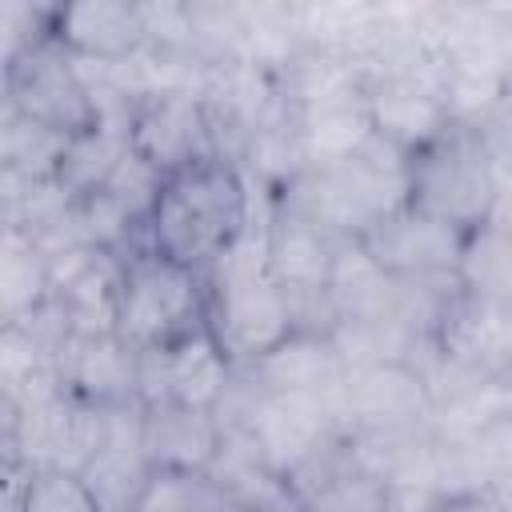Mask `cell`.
<instances>
[{
  "label": "cell",
  "mask_w": 512,
  "mask_h": 512,
  "mask_svg": "<svg viewBox=\"0 0 512 512\" xmlns=\"http://www.w3.org/2000/svg\"><path fill=\"white\" fill-rule=\"evenodd\" d=\"M24 512H100V504L80 472L40 468V472H32Z\"/></svg>",
  "instance_id": "28"
},
{
  "label": "cell",
  "mask_w": 512,
  "mask_h": 512,
  "mask_svg": "<svg viewBox=\"0 0 512 512\" xmlns=\"http://www.w3.org/2000/svg\"><path fill=\"white\" fill-rule=\"evenodd\" d=\"M64 136L28 124V120H8L0 128V208H12L28 200L32 192L56 184Z\"/></svg>",
  "instance_id": "19"
},
{
  "label": "cell",
  "mask_w": 512,
  "mask_h": 512,
  "mask_svg": "<svg viewBox=\"0 0 512 512\" xmlns=\"http://www.w3.org/2000/svg\"><path fill=\"white\" fill-rule=\"evenodd\" d=\"M204 304L208 288L200 272L180 268L148 248H136L124 256L116 336L136 352L164 348L204 324Z\"/></svg>",
  "instance_id": "4"
},
{
  "label": "cell",
  "mask_w": 512,
  "mask_h": 512,
  "mask_svg": "<svg viewBox=\"0 0 512 512\" xmlns=\"http://www.w3.org/2000/svg\"><path fill=\"white\" fill-rule=\"evenodd\" d=\"M328 340L344 360V368H368V364H408L424 332L412 328L404 316L388 312V316L336 320Z\"/></svg>",
  "instance_id": "23"
},
{
  "label": "cell",
  "mask_w": 512,
  "mask_h": 512,
  "mask_svg": "<svg viewBox=\"0 0 512 512\" xmlns=\"http://www.w3.org/2000/svg\"><path fill=\"white\" fill-rule=\"evenodd\" d=\"M48 4H0V72H8L12 56L20 52V44L44 24Z\"/></svg>",
  "instance_id": "31"
},
{
  "label": "cell",
  "mask_w": 512,
  "mask_h": 512,
  "mask_svg": "<svg viewBox=\"0 0 512 512\" xmlns=\"http://www.w3.org/2000/svg\"><path fill=\"white\" fill-rule=\"evenodd\" d=\"M140 444H144V460L152 472L208 476L224 444V424L216 412L180 408V404H148L140 420Z\"/></svg>",
  "instance_id": "15"
},
{
  "label": "cell",
  "mask_w": 512,
  "mask_h": 512,
  "mask_svg": "<svg viewBox=\"0 0 512 512\" xmlns=\"http://www.w3.org/2000/svg\"><path fill=\"white\" fill-rule=\"evenodd\" d=\"M48 300V264L36 240L0 216V328L24 324Z\"/></svg>",
  "instance_id": "22"
},
{
  "label": "cell",
  "mask_w": 512,
  "mask_h": 512,
  "mask_svg": "<svg viewBox=\"0 0 512 512\" xmlns=\"http://www.w3.org/2000/svg\"><path fill=\"white\" fill-rule=\"evenodd\" d=\"M48 364H52V356L32 340L28 328H20V324L0 328V392L20 396L24 384H28L40 368H48Z\"/></svg>",
  "instance_id": "30"
},
{
  "label": "cell",
  "mask_w": 512,
  "mask_h": 512,
  "mask_svg": "<svg viewBox=\"0 0 512 512\" xmlns=\"http://www.w3.org/2000/svg\"><path fill=\"white\" fill-rule=\"evenodd\" d=\"M236 380V364L224 356L208 324L192 328L188 336L136 352V400L148 404H180L216 412Z\"/></svg>",
  "instance_id": "6"
},
{
  "label": "cell",
  "mask_w": 512,
  "mask_h": 512,
  "mask_svg": "<svg viewBox=\"0 0 512 512\" xmlns=\"http://www.w3.org/2000/svg\"><path fill=\"white\" fill-rule=\"evenodd\" d=\"M428 392L408 364L348 368L332 392V412L348 432H408L428 420Z\"/></svg>",
  "instance_id": "8"
},
{
  "label": "cell",
  "mask_w": 512,
  "mask_h": 512,
  "mask_svg": "<svg viewBox=\"0 0 512 512\" xmlns=\"http://www.w3.org/2000/svg\"><path fill=\"white\" fill-rule=\"evenodd\" d=\"M52 364L60 388L96 408H116L136 400V348H128L116 332L68 336L52 352Z\"/></svg>",
  "instance_id": "14"
},
{
  "label": "cell",
  "mask_w": 512,
  "mask_h": 512,
  "mask_svg": "<svg viewBox=\"0 0 512 512\" xmlns=\"http://www.w3.org/2000/svg\"><path fill=\"white\" fill-rule=\"evenodd\" d=\"M408 204L472 232L508 220V112L484 128L448 124L408 156Z\"/></svg>",
  "instance_id": "2"
},
{
  "label": "cell",
  "mask_w": 512,
  "mask_h": 512,
  "mask_svg": "<svg viewBox=\"0 0 512 512\" xmlns=\"http://www.w3.org/2000/svg\"><path fill=\"white\" fill-rule=\"evenodd\" d=\"M160 184H164V176L160 172H152L140 156H132V152H124V160L112 168V176L100 184L140 228L148 224V216H152V204H156V196H160Z\"/></svg>",
  "instance_id": "29"
},
{
  "label": "cell",
  "mask_w": 512,
  "mask_h": 512,
  "mask_svg": "<svg viewBox=\"0 0 512 512\" xmlns=\"http://www.w3.org/2000/svg\"><path fill=\"white\" fill-rule=\"evenodd\" d=\"M216 512H252V508H244V504H236V500H224Z\"/></svg>",
  "instance_id": "34"
},
{
  "label": "cell",
  "mask_w": 512,
  "mask_h": 512,
  "mask_svg": "<svg viewBox=\"0 0 512 512\" xmlns=\"http://www.w3.org/2000/svg\"><path fill=\"white\" fill-rule=\"evenodd\" d=\"M388 488L356 468H340L300 496V512H384Z\"/></svg>",
  "instance_id": "27"
},
{
  "label": "cell",
  "mask_w": 512,
  "mask_h": 512,
  "mask_svg": "<svg viewBox=\"0 0 512 512\" xmlns=\"http://www.w3.org/2000/svg\"><path fill=\"white\" fill-rule=\"evenodd\" d=\"M508 416H512V384H508V376H488V380H476V384L436 400L428 408L424 428L432 436L460 440V436H476L480 428L508 420Z\"/></svg>",
  "instance_id": "24"
},
{
  "label": "cell",
  "mask_w": 512,
  "mask_h": 512,
  "mask_svg": "<svg viewBox=\"0 0 512 512\" xmlns=\"http://www.w3.org/2000/svg\"><path fill=\"white\" fill-rule=\"evenodd\" d=\"M372 136L396 144L400 152H420L432 144L452 120L444 112V100L436 88L424 84H404V80H376L364 88Z\"/></svg>",
  "instance_id": "18"
},
{
  "label": "cell",
  "mask_w": 512,
  "mask_h": 512,
  "mask_svg": "<svg viewBox=\"0 0 512 512\" xmlns=\"http://www.w3.org/2000/svg\"><path fill=\"white\" fill-rule=\"evenodd\" d=\"M4 84H8V100L20 120L40 124L64 140L96 124V96H92L88 72L48 32V16L12 56Z\"/></svg>",
  "instance_id": "5"
},
{
  "label": "cell",
  "mask_w": 512,
  "mask_h": 512,
  "mask_svg": "<svg viewBox=\"0 0 512 512\" xmlns=\"http://www.w3.org/2000/svg\"><path fill=\"white\" fill-rule=\"evenodd\" d=\"M512 240L508 220H488L464 236V252L456 264V284L476 296L512 300Z\"/></svg>",
  "instance_id": "25"
},
{
  "label": "cell",
  "mask_w": 512,
  "mask_h": 512,
  "mask_svg": "<svg viewBox=\"0 0 512 512\" xmlns=\"http://www.w3.org/2000/svg\"><path fill=\"white\" fill-rule=\"evenodd\" d=\"M252 212L256 192L244 172L232 160L208 156L164 176L144 224V248L204 276L248 232Z\"/></svg>",
  "instance_id": "1"
},
{
  "label": "cell",
  "mask_w": 512,
  "mask_h": 512,
  "mask_svg": "<svg viewBox=\"0 0 512 512\" xmlns=\"http://www.w3.org/2000/svg\"><path fill=\"white\" fill-rule=\"evenodd\" d=\"M20 436H24V408L16 396L0 392V460H20Z\"/></svg>",
  "instance_id": "33"
},
{
  "label": "cell",
  "mask_w": 512,
  "mask_h": 512,
  "mask_svg": "<svg viewBox=\"0 0 512 512\" xmlns=\"http://www.w3.org/2000/svg\"><path fill=\"white\" fill-rule=\"evenodd\" d=\"M344 240H332L328 232L280 212L268 200L264 216V268L284 292H316L328 288L332 260Z\"/></svg>",
  "instance_id": "17"
},
{
  "label": "cell",
  "mask_w": 512,
  "mask_h": 512,
  "mask_svg": "<svg viewBox=\"0 0 512 512\" xmlns=\"http://www.w3.org/2000/svg\"><path fill=\"white\" fill-rule=\"evenodd\" d=\"M404 280L388 276L356 240H344L332 272H328V300L336 308V320H360V316H388L400 308Z\"/></svg>",
  "instance_id": "20"
},
{
  "label": "cell",
  "mask_w": 512,
  "mask_h": 512,
  "mask_svg": "<svg viewBox=\"0 0 512 512\" xmlns=\"http://www.w3.org/2000/svg\"><path fill=\"white\" fill-rule=\"evenodd\" d=\"M128 152L160 176L216 156L204 100L196 92H160L136 100L128 116Z\"/></svg>",
  "instance_id": "7"
},
{
  "label": "cell",
  "mask_w": 512,
  "mask_h": 512,
  "mask_svg": "<svg viewBox=\"0 0 512 512\" xmlns=\"http://www.w3.org/2000/svg\"><path fill=\"white\" fill-rule=\"evenodd\" d=\"M268 200L332 240H360L372 224L408 204V152L372 136L356 156L304 164Z\"/></svg>",
  "instance_id": "3"
},
{
  "label": "cell",
  "mask_w": 512,
  "mask_h": 512,
  "mask_svg": "<svg viewBox=\"0 0 512 512\" xmlns=\"http://www.w3.org/2000/svg\"><path fill=\"white\" fill-rule=\"evenodd\" d=\"M100 440H104V408H96L64 388L24 408L20 460L32 472H40V468L84 472V464L96 456Z\"/></svg>",
  "instance_id": "12"
},
{
  "label": "cell",
  "mask_w": 512,
  "mask_h": 512,
  "mask_svg": "<svg viewBox=\"0 0 512 512\" xmlns=\"http://www.w3.org/2000/svg\"><path fill=\"white\" fill-rule=\"evenodd\" d=\"M224 492L208 476L188 472H152L132 504V512H216Z\"/></svg>",
  "instance_id": "26"
},
{
  "label": "cell",
  "mask_w": 512,
  "mask_h": 512,
  "mask_svg": "<svg viewBox=\"0 0 512 512\" xmlns=\"http://www.w3.org/2000/svg\"><path fill=\"white\" fill-rule=\"evenodd\" d=\"M428 340L472 376H508L512 368V304L464 292H448Z\"/></svg>",
  "instance_id": "10"
},
{
  "label": "cell",
  "mask_w": 512,
  "mask_h": 512,
  "mask_svg": "<svg viewBox=\"0 0 512 512\" xmlns=\"http://www.w3.org/2000/svg\"><path fill=\"white\" fill-rule=\"evenodd\" d=\"M120 284H124V256L80 244L48 260V300L60 308L68 336L116 332Z\"/></svg>",
  "instance_id": "11"
},
{
  "label": "cell",
  "mask_w": 512,
  "mask_h": 512,
  "mask_svg": "<svg viewBox=\"0 0 512 512\" xmlns=\"http://www.w3.org/2000/svg\"><path fill=\"white\" fill-rule=\"evenodd\" d=\"M288 124H292V136H296L304 164H332V160L356 156L372 140V120H368L364 96L288 112Z\"/></svg>",
  "instance_id": "21"
},
{
  "label": "cell",
  "mask_w": 512,
  "mask_h": 512,
  "mask_svg": "<svg viewBox=\"0 0 512 512\" xmlns=\"http://www.w3.org/2000/svg\"><path fill=\"white\" fill-rule=\"evenodd\" d=\"M460 228L448 220H436L412 204L388 212L380 224H372L356 244L396 280H440L456 276L460 252H464Z\"/></svg>",
  "instance_id": "9"
},
{
  "label": "cell",
  "mask_w": 512,
  "mask_h": 512,
  "mask_svg": "<svg viewBox=\"0 0 512 512\" xmlns=\"http://www.w3.org/2000/svg\"><path fill=\"white\" fill-rule=\"evenodd\" d=\"M256 392H276V396H320L332 400L336 384L344 380V360L336 356L328 336L316 332H292L284 344L264 352L256 364L236 368Z\"/></svg>",
  "instance_id": "16"
},
{
  "label": "cell",
  "mask_w": 512,
  "mask_h": 512,
  "mask_svg": "<svg viewBox=\"0 0 512 512\" xmlns=\"http://www.w3.org/2000/svg\"><path fill=\"white\" fill-rule=\"evenodd\" d=\"M32 468L24 460H0V512H24Z\"/></svg>",
  "instance_id": "32"
},
{
  "label": "cell",
  "mask_w": 512,
  "mask_h": 512,
  "mask_svg": "<svg viewBox=\"0 0 512 512\" xmlns=\"http://www.w3.org/2000/svg\"><path fill=\"white\" fill-rule=\"evenodd\" d=\"M48 32L80 64H124L148 48L140 4L128 0L48 4Z\"/></svg>",
  "instance_id": "13"
}]
</instances>
